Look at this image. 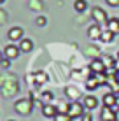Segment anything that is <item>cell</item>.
Masks as SVG:
<instances>
[{
  "label": "cell",
  "instance_id": "obj_1",
  "mask_svg": "<svg viewBox=\"0 0 119 121\" xmlns=\"http://www.w3.org/2000/svg\"><path fill=\"white\" fill-rule=\"evenodd\" d=\"M32 107H33V104H32V100L30 98H19L18 102L14 104V109L18 114H21V116H28L32 112Z\"/></svg>",
  "mask_w": 119,
  "mask_h": 121
},
{
  "label": "cell",
  "instance_id": "obj_2",
  "mask_svg": "<svg viewBox=\"0 0 119 121\" xmlns=\"http://www.w3.org/2000/svg\"><path fill=\"white\" fill-rule=\"evenodd\" d=\"M84 109H86V107H84L81 102H72L70 105H68V116H70L72 119H74V118H81Z\"/></svg>",
  "mask_w": 119,
  "mask_h": 121
},
{
  "label": "cell",
  "instance_id": "obj_3",
  "mask_svg": "<svg viewBox=\"0 0 119 121\" xmlns=\"http://www.w3.org/2000/svg\"><path fill=\"white\" fill-rule=\"evenodd\" d=\"M93 19H95V23L96 25H107L109 21V18H107V14H105V11L103 9H100V7H95L93 9Z\"/></svg>",
  "mask_w": 119,
  "mask_h": 121
},
{
  "label": "cell",
  "instance_id": "obj_4",
  "mask_svg": "<svg viewBox=\"0 0 119 121\" xmlns=\"http://www.w3.org/2000/svg\"><path fill=\"white\" fill-rule=\"evenodd\" d=\"M89 70H91L93 74H103L105 72V63L102 58H95V60H91V63H89Z\"/></svg>",
  "mask_w": 119,
  "mask_h": 121
},
{
  "label": "cell",
  "instance_id": "obj_5",
  "mask_svg": "<svg viewBox=\"0 0 119 121\" xmlns=\"http://www.w3.org/2000/svg\"><path fill=\"white\" fill-rule=\"evenodd\" d=\"M19 56V48L14 44H9L5 46V49H4V58H7V60H16V58Z\"/></svg>",
  "mask_w": 119,
  "mask_h": 121
},
{
  "label": "cell",
  "instance_id": "obj_6",
  "mask_svg": "<svg viewBox=\"0 0 119 121\" xmlns=\"http://www.w3.org/2000/svg\"><path fill=\"white\" fill-rule=\"evenodd\" d=\"M100 119L102 121H116V111L110 107H103L100 112Z\"/></svg>",
  "mask_w": 119,
  "mask_h": 121
},
{
  "label": "cell",
  "instance_id": "obj_7",
  "mask_svg": "<svg viewBox=\"0 0 119 121\" xmlns=\"http://www.w3.org/2000/svg\"><path fill=\"white\" fill-rule=\"evenodd\" d=\"M82 105L86 107V109L93 111V109H96V107H98V98L93 97V95H88V97L82 98Z\"/></svg>",
  "mask_w": 119,
  "mask_h": 121
},
{
  "label": "cell",
  "instance_id": "obj_8",
  "mask_svg": "<svg viewBox=\"0 0 119 121\" xmlns=\"http://www.w3.org/2000/svg\"><path fill=\"white\" fill-rule=\"evenodd\" d=\"M7 37H9L11 40H21L23 39V28L19 26H12L9 32H7Z\"/></svg>",
  "mask_w": 119,
  "mask_h": 121
},
{
  "label": "cell",
  "instance_id": "obj_9",
  "mask_svg": "<svg viewBox=\"0 0 119 121\" xmlns=\"http://www.w3.org/2000/svg\"><path fill=\"white\" fill-rule=\"evenodd\" d=\"M88 37L89 39H93V40H96V39H100L102 37V28H100V25H93V26H89V30H88Z\"/></svg>",
  "mask_w": 119,
  "mask_h": 121
},
{
  "label": "cell",
  "instance_id": "obj_10",
  "mask_svg": "<svg viewBox=\"0 0 119 121\" xmlns=\"http://www.w3.org/2000/svg\"><path fill=\"white\" fill-rule=\"evenodd\" d=\"M116 100H117V97L112 93V91L107 93V95L103 97V107H110V109H112V107H116Z\"/></svg>",
  "mask_w": 119,
  "mask_h": 121
},
{
  "label": "cell",
  "instance_id": "obj_11",
  "mask_svg": "<svg viewBox=\"0 0 119 121\" xmlns=\"http://www.w3.org/2000/svg\"><path fill=\"white\" fill-rule=\"evenodd\" d=\"M32 49H33V42H32L30 39H21V40H19V51L30 53Z\"/></svg>",
  "mask_w": 119,
  "mask_h": 121
},
{
  "label": "cell",
  "instance_id": "obj_12",
  "mask_svg": "<svg viewBox=\"0 0 119 121\" xmlns=\"http://www.w3.org/2000/svg\"><path fill=\"white\" fill-rule=\"evenodd\" d=\"M42 114L46 116V118H54V116L58 114V109H56L54 105H51V104H47V105L42 107Z\"/></svg>",
  "mask_w": 119,
  "mask_h": 121
},
{
  "label": "cell",
  "instance_id": "obj_13",
  "mask_svg": "<svg viewBox=\"0 0 119 121\" xmlns=\"http://www.w3.org/2000/svg\"><path fill=\"white\" fill-rule=\"evenodd\" d=\"M114 35H116L114 32H110V30H103V32H102L100 40H102V42H105V44H110V42L114 40Z\"/></svg>",
  "mask_w": 119,
  "mask_h": 121
},
{
  "label": "cell",
  "instance_id": "obj_14",
  "mask_svg": "<svg viewBox=\"0 0 119 121\" xmlns=\"http://www.w3.org/2000/svg\"><path fill=\"white\" fill-rule=\"evenodd\" d=\"M107 30L114 32V33H117V32H119V19H116V18H110L109 21H107Z\"/></svg>",
  "mask_w": 119,
  "mask_h": 121
},
{
  "label": "cell",
  "instance_id": "obj_15",
  "mask_svg": "<svg viewBox=\"0 0 119 121\" xmlns=\"http://www.w3.org/2000/svg\"><path fill=\"white\" fill-rule=\"evenodd\" d=\"M74 9L77 12H84L88 9V2H86V0H75V2H74Z\"/></svg>",
  "mask_w": 119,
  "mask_h": 121
},
{
  "label": "cell",
  "instance_id": "obj_16",
  "mask_svg": "<svg viewBox=\"0 0 119 121\" xmlns=\"http://www.w3.org/2000/svg\"><path fill=\"white\" fill-rule=\"evenodd\" d=\"M98 86H100V82H98V79L93 76V77H89L88 81H86V88H88L89 91H93V90H96Z\"/></svg>",
  "mask_w": 119,
  "mask_h": 121
},
{
  "label": "cell",
  "instance_id": "obj_17",
  "mask_svg": "<svg viewBox=\"0 0 119 121\" xmlns=\"http://www.w3.org/2000/svg\"><path fill=\"white\" fill-rule=\"evenodd\" d=\"M53 119L54 121H72V118L68 116V112H58Z\"/></svg>",
  "mask_w": 119,
  "mask_h": 121
},
{
  "label": "cell",
  "instance_id": "obj_18",
  "mask_svg": "<svg viewBox=\"0 0 119 121\" xmlns=\"http://www.w3.org/2000/svg\"><path fill=\"white\" fill-rule=\"evenodd\" d=\"M37 25H39V26H44V25H46V18H44V16H39V18H37Z\"/></svg>",
  "mask_w": 119,
  "mask_h": 121
},
{
  "label": "cell",
  "instance_id": "obj_19",
  "mask_svg": "<svg viewBox=\"0 0 119 121\" xmlns=\"http://www.w3.org/2000/svg\"><path fill=\"white\" fill-rule=\"evenodd\" d=\"M105 2H107L109 5H112V7H117L119 5V0H105Z\"/></svg>",
  "mask_w": 119,
  "mask_h": 121
},
{
  "label": "cell",
  "instance_id": "obj_20",
  "mask_svg": "<svg viewBox=\"0 0 119 121\" xmlns=\"http://www.w3.org/2000/svg\"><path fill=\"white\" fill-rule=\"evenodd\" d=\"M42 97L46 98V100H51V98H53V93H49V91H46V93H42Z\"/></svg>",
  "mask_w": 119,
  "mask_h": 121
},
{
  "label": "cell",
  "instance_id": "obj_21",
  "mask_svg": "<svg viewBox=\"0 0 119 121\" xmlns=\"http://www.w3.org/2000/svg\"><path fill=\"white\" fill-rule=\"evenodd\" d=\"M0 65H2V67H5V69H7V67H9V60H7V58H4V60H2V63H0Z\"/></svg>",
  "mask_w": 119,
  "mask_h": 121
},
{
  "label": "cell",
  "instance_id": "obj_22",
  "mask_svg": "<svg viewBox=\"0 0 119 121\" xmlns=\"http://www.w3.org/2000/svg\"><path fill=\"white\" fill-rule=\"evenodd\" d=\"M37 79H39V81H46V76H44V74H37Z\"/></svg>",
  "mask_w": 119,
  "mask_h": 121
},
{
  "label": "cell",
  "instance_id": "obj_23",
  "mask_svg": "<svg viewBox=\"0 0 119 121\" xmlns=\"http://www.w3.org/2000/svg\"><path fill=\"white\" fill-rule=\"evenodd\" d=\"M2 60H4V51H0V63H2Z\"/></svg>",
  "mask_w": 119,
  "mask_h": 121
},
{
  "label": "cell",
  "instance_id": "obj_24",
  "mask_svg": "<svg viewBox=\"0 0 119 121\" xmlns=\"http://www.w3.org/2000/svg\"><path fill=\"white\" fill-rule=\"evenodd\" d=\"M82 121H91V118H89V116H84V119Z\"/></svg>",
  "mask_w": 119,
  "mask_h": 121
},
{
  "label": "cell",
  "instance_id": "obj_25",
  "mask_svg": "<svg viewBox=\"0 0 119 121\" xmlns=\"http://www.w3.org/2000/svg\"><path fill=\"white\" fill-rule=\"evenodd\" d=\"M116 121H119V109H117V112H116Z\"/></svg>",
  "mask_w": 119,
  "mask_h": 121
},
{
  "label": "cell",
  "instance_id": "obj_26",
  "mask_svg": "<svg viewBox=\"0 0 119 121\" xmlns=\"http://www.w3.org/2000/svg\"><path fill=\"white\" fill-rule=\"evenodd\" d=\"M2 2H5V0H0V4H2Z\"/></svg>",
  "mask_w": 119,
  "mask_h": 121
},
{
  "label": "cell",
  "instance_id": "obj_27",
  "mask_svg": "<svg viewBox=\"0 0 119 121\" xmlns=\"http://www.w3.org/2000/svg\"><path fill=\"white\" fill-rule=\"evenodd\" d=\"M117 77H119V70H117Z\"/></svg>",
  "mask_w": 119,
  "mask_h": 121
},
{
  "label": "cell",
  "instance_id": "obj_28",
  "mask_svg": "<svg viewBox=\"0 0 119 121\" xmlns=\"http://www.w3.org/2000/svg\"><path fill=\"white\" fill-rule=\"evenodd\" d=\"M9 121H14V119H9Z\"/></svg>",
  "mask_w": 119,
  "mask_h": 121
},
{
  "label": "cell",
  "instance_id": "obj_29",
  "mask_svg": "<svg viewBox=\"0 0 119 121\" xmlns=\"http://www.w3.org/2000/svg\"><path fill=\"white\" fill-rule=\"evenodd\" d=\"M117 56H119V55H117Z\"/></svg>",
  "mask_w": 119,
  "mask_h": 121
}]
</instances>
